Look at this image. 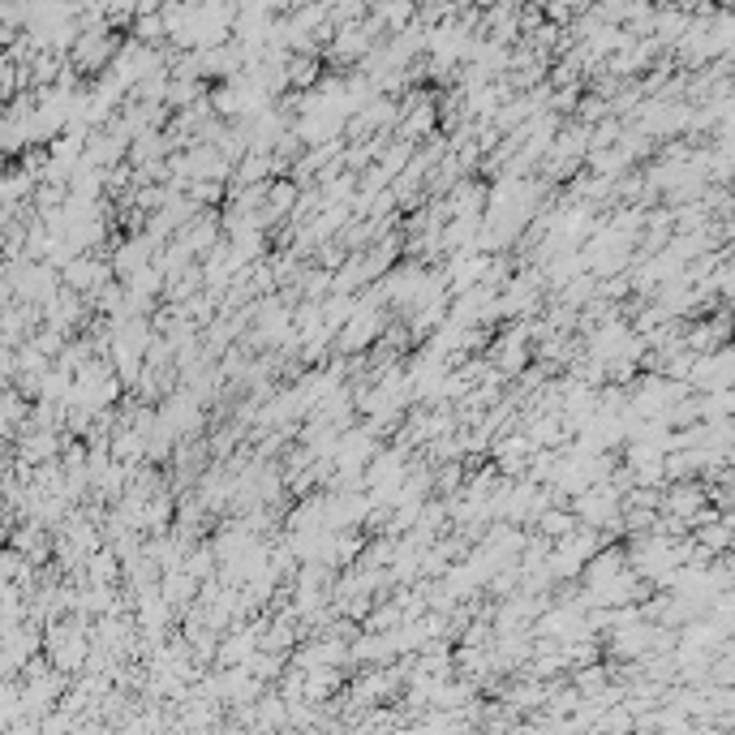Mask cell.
Instances as JSON below:
<instances>
[{
	"label": "cell",
	"mask_w": 735,
	"mask_h": 735,
	"mask_svg": "<svg viewBox=\"0 0 735 735\" xmlns=\"http://www.w3.org/2000/svg\"><path fill=\"white\" fill-rule=\"evenodd\" d=\"M533 529H538L542 538L559 542L564 533H572V529H576V516H572L568 503H551V508H542V512H538V521H533Z\"/></svg>",
	"instance_id": "7a4b0ae2"
},
{
	"label": "cell",
	"mask_w": 735,
	"mask_h": 735,
	"mask_svg": "<svg viewBox=\"0 0 735 735\" xmlns=\"http://www.w3.org/2000/svg\"><path fill=\"white\" fill-rule=\"evenodd\" d=\"M31 190H35V177L26 168H5V172H0V207L18 211L22 203H31Z\"/></svg>",
	"instance_id": "6da1fadb"
}]
</instances>
